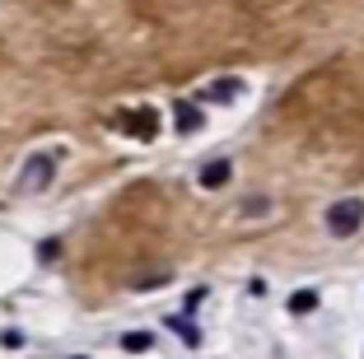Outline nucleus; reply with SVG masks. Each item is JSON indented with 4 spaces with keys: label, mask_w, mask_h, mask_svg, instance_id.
<instances>
[{
    "label": "nucleus",
    "mask_w": 364,
    "mask_h": 359,
    "mask_svg": "<svg viewBox=\"0 0 364 359\" xmlns=\"http://www.w3.org/2000/svg\"><path fill=\"white\" fill-rule=\"evenodd\" d=\"M154 127H159V112H150V107H140V112H122L117 117V131H131V136L150 140Z\"/></svg>",
    "instance_id": "3"
},
{
    "label": "nucleus",
    "mask_w": 364,
    "mask_h": 359,
    "mask_svg": "<svg viewBox=\"0 0 364 359\" xmlns=\"http://www.w3.org/2000/svg\"><path fill=\"white\" fill-rule=\"evenodd\" d=\"M56 178V154H33L28 164L19 168V178H14V191H23V196H33V191H47Z\"/></svg>",
    "instance_id": "2"
},
{
    "label": "nucleus",
    "mask_w": 364,
    "mask_h": 359,
    "mask_svg": "<svg viewBox=\"0 0 364 359\" xmlns=\"http://www.w3.org/2000/svg\"><path fill=\"white\" fill-rule=\"evenodd\" d=\"M313 308H318V294H313V289H299V294L289 299V313H313Z\"/></svg>",
    "instance_id": "8"
},
{
    "label": "nucleus",
    "mask_w": 364,
    "mask_h": 359,
    "mask_svg": "<svg viewBox=\"0 0 364 359\" xmlns=\"http://www.w3.org/2000/svg\"><path fill=\"white\" fill-rule=\"evenodd\" d=\"M229 173H234V164H229V159H210V164L201 168V187H205V191L225 187V182H229Z\"/></svg>",
    "instance_id": "4"
},
{
    "label": "nucleus",
    "mask_w": 364,
    "mask_h": 359,
    "mask_svg": "<svg viewBox=\"0 0 364 359\" xmlns=\"http://www.w3.org/2000/svg\"><path fill=\"white\" fill-rule=\"evenodd\" d=\"M364 229V196H341L327 205V233L332 238H355Z\"/></svg>",
    "instance_id": "1"
},
{
    "label": "nucleus",
    "mask_w": 364,
    "mask_h": 359,
    "mask_svg": "<svg viewBox=\"0 0 364 359\" xmlns=\"http://www.w3.org/2000/svg\"><path fill=\"white\" fill-rule=\"evenodd\" d=\"M238 89H243V80H215V85L205 89V98H210V103H229V98H238Z\"/></svg>",
    "instance_id": "6"
},
{
    "label": "nucleus",
    "mask_w": 364,
    "mask_h": 359,
    "mask_svg": "<svg viewBox=\"0 0 364 359\" xmlns=\"http://www.w3.org/2000/svg\"><path fill=\"white\" fill-rule=\"evenodd\" d=\"M173 122H178V131H196L201 127V107H196L192 98H178V103H173Z\"/></svg>",
    "instance_id": "5"
},
{
    "label": "nucleus",
    "mask_w": 364,
    "mask_h": 359,
    "mask_svg": "<svg viewBox=\"0 0 364 359\" xmlns=\"http://www.w3.org/2000/svg\"><path fill=\"white\" fill-rule=\"evenodd\" d=\"M150 345H154L150 331H127V336H122V350H131V355H145Z\"/></svg>",
    "instance_id": "7"
}]
</instances>
